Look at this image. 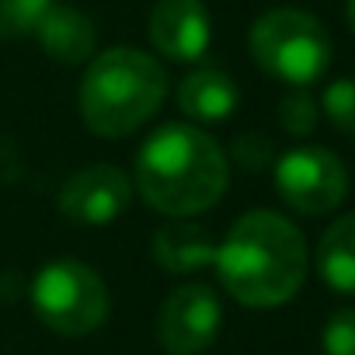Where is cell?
<instances>
[{
  "instance_id": "12",
  "label": "cell",
  "mask_w": 355,
  "mask_h": 355,
  "mask_svg": "<svg viewBox=\"0 0 355 355\" xmlns=\"http://www.w3.org/2000/svg\"><path fill=\"white\" fill-rule=\"evenodd\" d=\"M237 101L241 91L234 77L220 67H199L178 87V108L196 122H223L237 112Z\"/></svg>"
},
{
  "instance_id": "16",
  "label": "cell",
  "mask_w": 355,
  "mask_h": 355,
  "mask_svg": "<svg viewBox=\"0 0 355 355\" xmlns=\"http://www.w3.org/2000/svg\"><path fill=\"white\" fill-rule=\"evenodd\" d=\"M279 125L289 136H310L317 125V101L306 91H293L279 101Z\"/></svg>"
},
{
  "instance_id": "5",
  "label": "cell",
  "mask_w": 355,
  "mask_h": 355,
  "mask_svg": "<svg viewBox=\"0 0 355 355\" xmlns=\"http://www.w3.org/2000/svg\"><path fill=\"white\" fill-rule=\"evenodd\" d=\"M32 306L49 331L63 338H84L108 320L112 300L105 279L91 265L77 258H56L39 268L32 282Z\"/></svg>"
},
{
  "instance_id": "4",
  "label": "cell",
  "mask_w": 355,
  "mask_h": 355,
  "mask_svg": "<svg viewBox=\"0 0 355 355\" xmlns=\"http://www.w3.org/2000/svg\"><path fill=\"white\" fill-rule=\"evenodd\" d=\"M251 56L254 63L289 84V87H306L313 80L324 77V70L331 67V35L327 28L300 8H275L265 11L254 25H251Z\"/></svg>"
},
{
  "instance_id": "2",
  "label": "cell",
  "mask_w": 355,
  "mask_h": 355,
  "mask_svg": "<svg viewBox=\"0 0 355 355\" xmlns=\"http://www.w3.org/2000/svg\"><path fill=\"white\" fill-rule=\"evenodd\" d=\"M213 265L237 303L272 310L300 293L306 279V241L286 216L251 209L227 230Z\"/></svg>"
},
{
  "instance_id": "10",
  "label": "cell",
  "mask_w": 355,
  "mask_h": 355,
  "mask_svg": "<svg viewBox=\"0 0 355 355\" xmlns=\"http://www.w3.org/2000/svg\"><path fill=\"white\" fill-rule=\"evenodd\" d=\"M216 241L206 227L192 223V220H171L164 227L153 230V241H150V254L153 261L171 272V275H189V272H199L206 265L216 261Z\"/></svg>"
},
{
  "instance_id": "9",
  "label": "cell",
  "mask_w": 355,
  "mask_h": 355,
  "mask_svg": "<svg viewBox=\"0 0 355 355\" xmlns=\"http://www.w3.org/2000/svg\"><path fill=\"white\" fill-rule=\"evenodd\" d=\"M213 21L202 0H157L150 11V42L174 63H199L209 53Z\"/></svg>"
},
{
  "instance_id": "14",
  "label": "cell",
  "mask_w": 355,
  "mask_h": 355,
  "mask_svg": "<svg viewBox=\"0 0 355 355\" xmlns=\"http://www.w3.org/2000/svg\"><path fill=\"white\" fill-rule=\"evenodd\" d=\"M56 0H0V39L35 35L39 21Z\"/></svg>"
},
{
  "instance_id": "15",
  "label": "cell",
  "mask_w": 355,
  "mask_h": 355,
  "mask_svg": "<svg viewBox=\"0 0 355 355\" xmlns=\"http://www.w3.org/2000/svg\"><path fill=\"white\" fill-rule=\"evenodd\" d=\"M320 108H324L327 122H331L338 132H345V136L355 139V77L334 80V84L324 91Z\"/></svg>"
},
{
  "instance_id": "3",
  "label": "cell",
  "mask_w": 355,
  "mask_h": 355,
  "mask_svg": "<svg viewBox=\"0 0 355 355\" xmlns=\"http://www.w3.org/2000/svg\"><path fill=\"white\" fill-rule=\"evenodd\" d=\"M167 94L164 67L132 46H115L84 70L77 108L84 125L101 139H122L146 125Z\"/></svg>"
},
{
  "instance_id": "19",
  "label": "cell",
  "mask_w": 355,
  "mask_h": 355,
  "mask_svg": "<svg viewBox=\"0 0 355 355\" xmlns=\"http://www.w3.org/2000/svg\"><path fill=\"white\" fill-rule=\"evenodd\" d=\"M348 21H352V28H355V0H348Z\"/></svg>"
},
{
  "instance_id": "1",
  "label": "cell",
  "mask_w": 355,
  "mask_h": 355,
  "mask_svg": "<svg viewBox=\"0 0 355 355\" xmlns=\"http://www.w3.org/2000/svg\"><path fill=\"white\" fill-rule=\"evenodd\" d=\"M230 182L223 146L185 122L153 129L136 153V192L171 220H189L213 209Z\"/></svg>"
},
{
  "instance_id": "7",
  "label": "cell",
  "mask_w": 355,
  "mask_h": 355,
  "mask_svg": "<svg viewBox=\"0 0 355 355\" xmlns=\"http://www.w3.org/2000/svg\"><path fill=\"white\" fill-rule=\"evenodd\" d=\"M223 327L220 296L206 282L178 286L157 310V341L167 355H202Z\"/></svg>"
},
{
  "instance_id": "6",
  "label": "cell",
  "mask_w": 355,
  "mask_h": 355,
  "mask_svg": "<svg viewBox=\"0 0 355 355\" xmlns=\"http://www.w3.org/2000/svg\"><path fill=\"white\" fill-rule=\"evenodd\" d=\"M275 189L282 202L303 216H324L331 213L345 192H348V174L338 153L324 146H296L275 160Z\"/></svg>"
},
{
  "instance_id": "11",
  "label": "cell",
  "mask_w": 355,
  "mask_h": 355,
  "mask_svg": "<svg viewBox=\"0 0 355 355\" xmlns=\"http://www.w3.org/2000/svg\"><path fill=\"white\" fill-rule=\"evenodd\" d=\"M35 39H39V46L49 60H56L63 67H77V63H87L94 56L98 28L80 8L53 4L46 11V18L39 21Z\"/></svg>"
},
{
  "instance_id": "8",
  "label": "cell",
  "mask_w": 355,
  "mask_h": 355,
  "mask_svg": "<svg viewBox=\"0 0 355 355\" xmlns=\"http://www.w3.org/2000/svg\"><path fill=\"white\" fill-rule=\"evenodd\" d=\"M132 182L115 164H91L73 171L60 185L56 206L73 227H108L132 202Z\"/></svg>"
},
{
  "instance_id": "17",
  "label": "cell",
  "mask_w": 355,
  "mask_h": 355,
  "mask_svg": "<svg viewBox=\"0 0 355 355\" xmlns=\"http://www.w3.org/2000/svg\"><path fill=\"white\" fill-rule=\"evenodd\" d=\"M324 355H355V306H341L327 317L320 331Z\"/></svg>"
},
{
  "instance_id": "18",
  "label": "cell",
  "mask_w": 355,
  "mask_h": 355,
  "mask_svg": "<svg viewBox=\"0 0 355 355\" xmlns=\"http://www.w3.org/2000/svg\"><path fill=\"white\" fill-rule=\"evenodd\" d=\"M272 157H275V146H272L261 132H248V136H241V139L234 143V160L244 164V167H251V171L272 164Z\"/></svg>"
},
{
  "instance_id": "13",
  "label": "cell",
  "mask_w": 355,
  "mask_h": 355,
  "mask_svg": "<svg viewBox=\"0 0 355 355\" xmlns=\"http://www.w3.org/2000/svg\"><path fill=\"white\" fill-rule=\"evenodd\" d=\"M317 272L338 293H355V213L334 220L317 244Z\"/></svg>"
}]
</instances>
